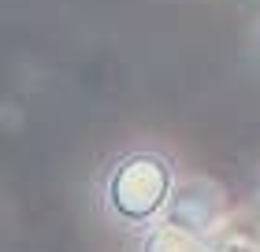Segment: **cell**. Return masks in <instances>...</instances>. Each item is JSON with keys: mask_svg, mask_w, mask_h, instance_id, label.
<instances>
[{"mask_svg": "<svg viewBox=\"0 0 260 252\" xmlns=\"http://www.w3.org/2000/svg\"><path fill=\"white\" fill-rule=\"evenodd\" d=\"M249 49H253V59L260 63V15H256V22H253V33H249Z\"/></svg>", "mask_w": 260, "mask_h": 252, "instance_id": "277c9868", "label": "cell"}, {"mask_svg": "<svg viewBox=\"0 0 260 252\" xmlns=\"http://www.w3.org/2000/svg\"><path fill=\"white\" fill-rule=\"evenodd\" d=\"M134 252H205V234H197L190 226L164 215V219H156L138 234Z\"/></svg>", "mask_w": 260, "mask_h": 252, "instance_id": "3957f363", "label": "cell"}, {"mask_svg": "<svg viewBox=\"0 0 260 252\" xmlns=\"http://www.w3.org/2000/svg\"><path fill=\"white\" fill-rule=\"evenodd\" d=\"M175 189L179 167L175 156L160 145H130L112 152L93 178V200L101 219L123 234H141L145 226L164 219Z\"/></svg>", "mask_w": 260, "mask_h": 252, "instance_id": "6da1fadb", "label": "cell"}, {"mask_svg": "<svg viewBox=\"0 0 260 252\" xmlns=\"http://www.w3.org/2000/svg\"><path fill=\"white\" fill-rule=\"evenodd\" d=\"M219 211H223L219 189L212 182H205V178H190V182H179V189H175V197H171V204H168L164 215L208 237V230L219 219Z\"/></svg>", "mask_w": 260, "mask_h": 252, "instance_id": "7a4b0ae2", "label": "cell"}, {"mask_svg": "<svg viewBox=\"0 0 260 252\" xmlns=\"http://www.w3.org/2000/svg\"><path fill=\"white\" fill-rule=\"evenodd\" d=\"M256 189H260V174H256Z\"/></svg>", "mask_w": 260, "mask_h": 252, "instance_id": "5b68a950", "label": "cell"}]
</instances>
